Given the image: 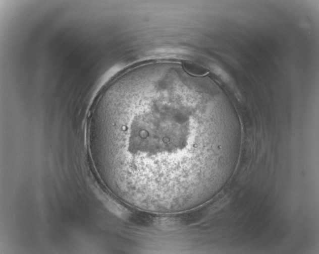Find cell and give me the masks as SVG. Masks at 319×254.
<instances>
[{
    "mask_svg": "<svg viewBox=\"0 0 319 254\" xmlns=\"http://www.w3.org/2000/svg\"><path fill=\"white\" fill-rule=\"evenodd\" d=\"M168 67L131 70L102 90L89 135L103 179L125 203L156 213L202 204L225 180L239 123Z\"/></svg>",
    "mask_w": 319,
    "mask_h": 254,
    "instance_id": "1",
    "label": "cell"
},
{
    "mask_svg": "<svg viewBox=\"0 0 319 254\" xmlns=\"http://www.w3.org/2000/svg\"><path fill=\"white\" fill-rule=\"evenodd\" d=\"M184 67L187 72L194 76H202L207 73L204 68L195 64L185 62Z\"/></svg>",
    "mask_w": 319,
    "mask_h": 254,
    "instance_id": "2",
    "label": "cell"
}]
</instances>
